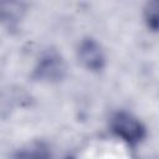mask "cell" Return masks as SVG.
<instances>
[{"instance_id": "cell-1", "label": "cell", "mask_w": 159, "mask_h": 159, "mask_svg": "<svg viewBox=\"0 0 159 159\" xmlns=\"http://www.w3.org/2000/svg\"><path fill=\"white\" fill-rule=\"evenodd\" d=\"M119 132L130 139H135L138 137H140V128L138 122H135L134 119H132L129 116H124V117H119L118 118V125Z\"/></svg>"}]
</instances>
